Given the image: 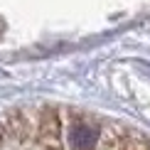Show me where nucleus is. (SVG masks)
Instances as JSON below:
<instances>
[{"mask_svg": "<svg viewBox=\"0 0 150 150\" xmlns=\"http://www.w3.org/2000/svg\"><path fill=\"white\" fill-rule=\"evenodd\" d=\"M59 133H62L59 116L54 113V111H45V113L40 116V123H37V138L45 143L47 148L59 150Z\"/></svg>", "mask_w": 150, "mask_h": 150, "instance_id": "f257e3e1", "label": "nucleus"}, {"mask_svg": "<svg viewBox=\"0 0 150 150\" xmlns=\"http://www.w3.org/2000/svg\"><path fill=\"white\" fill-rule=\"evenodd\" d=\"M30 130L27 121H25L22 113H5L0 116V145L3 143H8L12 138H25V133Z\"/></svg>", "mask_w": 150, "mask_h": 150, "instance_id": "f03ea898", "label": "nucleus"}, {"mask_svg": "<svg viewBox=\"0 0 150 150\" xmlns=\"http://www.w3.org/2000/svg\"><path fill=\"white\" fill-rule=\"evenodd\" d=\"M69 143L71 150H93L96 145V130L86 123H74L71 133H69Z\"/></svg>", "mask_w": 150, "mask_h": 150, "instance_id": "7ed1b4c3", "label": "nucleus"}]
</instances>
